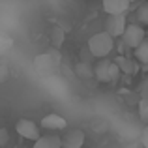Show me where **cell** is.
I'll list each match as a JSON object with an SVG mask.
<instances>
[{
  "mask_svg": "<svg viewBox=\"0 0 148 148\" xmlns=\"http://www.w3.org/2000/svg\"><path fill=\"white\" fill-rule=\"evenodd\" d=\"M34 146L36 148H60L62 146V139L58 137V135L51 133V135L36 139V141H34Z\"/></svg>",
  "mask_w": 148,
  "mask_h": 148,
  "instance_id": "9",
  "label": "cell"
},
{
  "mask_svg": "<svg viewBox=\"0 0 148 148\" xmlns=\"http://www.w3.org/2000/svg\"><path fill=\"white\" fill-rule=\"evenodd\" d=\"M133 51H135V58H137L139 64L148 66V38H145Z\"/></svg>",
  "mask_w": 148,
  "mask_h": 148,
  "instance_id": "11",
  "label": "cell"
},
{
  "mask_svg": "<svg viewBox=\"0 0 148 148\" xmlns=\"http://www.w3.org/2000/svg\"><path fill=\"white\" fill-rule=\"evenodd\" d=\"M8 143H10V133H8V130L0 127V146H6Z\"/></svg>",
  "mask_w": 148,
  "mask_h": 148,
  "instance_id": "15",
  "label": "cell"
},
{
  "mask_svg": "<svg viewBox=\"0 0 148 148\" xmlns=\"http://www.w3.org/2000/svg\"><path fill=\"white\" fill-rule=\"evenodd\" d=\"M114 49V38L105 30V32H98L88 40V53L96 58L107 56L111 51Z\"/></svg>",
  "mask_w": 148,
  "mask_h": 148,
  "instance_id": "1",
  "label": "cell"
},
{
  "mask_svg": "<svg viewBox=\"0 0 148 148\" xmlns=\"http://www.w3.org/2000/svg\"><path fill=\"white\" fill-rule=\"evenodd\" d=\"M15 130H17V133L21 135L23 139H28V141H36V139L41 137V135H40V127H38L32 120H28V118L17 120Z\"/></svg>",
  "mask_w": 148,
  "mask_h": 148,
  "instance_id": "5",
  "label": "cell"
},
{
  "mask_svg": "<svg viewBox=\"0 0 148 148\" xmlns=\"http://www.w3.org/2000/svg\"><path fill=\"white\" fill-rule=\"evenodd\" d=\"M131 6V0H103V10L107 13H126Z\"/></svg>",
  "mask_w": 148,
  "mask_h": 148,
  "instance_id": "8",
  "label": "cell"
},
{
  "mask_svg": "<svg viewBox=\"0 0 148 148\" xmlns=\"http://www.w3.org/2000/svg\"><path fill=\"white\" fill-rule=\"evenodd\" d=\"M114 62L118 64V68H120V71H122V73H133V69L137 68V64H135L131 58H127L126 54H122V53L114 58Z\"/></svg>",
  "mask_w": 148,
  "mask_h": 148,
  "instance_id": "10",
  "label": "cell"
},
{
  "mask_svg": "<svg viewBox=\"0 0 148 148\" xmlns=\"http://www.w3.org/2000/svg\"><path fill=\"white\" fill-rule=\"evenodd\" d=\"M145 38H146L145 28H143L141 25H137V23H135V25H127L126 30H124V34H122V41L126 43L127 49H135Z\"/></svg>",
  "mask_w": 148,
  "mask_h": 148,
  "instance_id": "4",
  "label": "cell"
},
{
  "mask_svg": "<svg viewBox=\"0 0 148 148\" xmlns=\"http://www.w3.org/2000/svg\"><path fill=\"white\" fill-rule=\"evenodd\" d=\"M139 116L145 124H148V98H143L139 103Z\"/></svg>",
  "mask_w": 148,
  "mask_h": 148,
  "instance_id": "14",
  "label": "cell"
},
{
  "mask_svg": "<svg viewBox=\"0 0 148 148\" xmlns=\"http://www.w3.org/2000/svg\"><path fill=\"white\" fill-rule=\"evenodd\" d=\"M84 145V133L81 130H73L69 133H66V137L62 139V146L66 148H81Z\"/></svg>",
  "mask_w": 148,
  "mask_h": 148,
  "instance_id": "7",
  "label": "cell"
},
{
  "mask_svg": "<svg viewBox=\"0 0 148 148\" xmlns=\"http://www.w3.org/2000/svg\"><path fill=\"white\" fill-rule=\"evenodd\" d=\"M120 68L114 60H109V58H101L98 64L94 66V77L99 81V83H112V81L118 79L120 75Z\"/></svg>",
  "mask_w": 148,
  "mask_h": 148,
  "instance_id": "2",
  "label": "cell"
},
{
  "mask_svg": "<svg viewBox=\"0 0 148 148\" xmlns=\"http://www.w3.org/2000/svg\"><path fill=\"white\" fill-rule=\"evenodd\" d=\"M141 143L148 148V124L145 126V130H143V133H141Z\"/></svg>",
  "mask_w": 148,
  "mask_h": 148,
  "instance_id": "16",
  "label": "cell"
},
{
  "mask_svg": "<svg viewBox=\"0 0 148 148\" xmlns=\"http://www.w3.org/2000/svg\"><path fill=\"white\" fill-rule=\"evenodd\" d=\"M131 2H137V0H131Z\"/></svg>",
  "mask_w": 148,
  "mask_h": 148,
  "instance_id": "18",
  "label": "cell"
},
{
  "mask_svg": "<svg viewBox=\"0 0 148 148\" xmlns=\"http://www.w3.org/2000/svg\"><path fill=\"white\" fill-rule=\"evenodd\" d=\"M126 26H127L126 13H109L107 15V21H105V30H107L112 38H122Z\"/></svg>",
  "mask_w": 148,
  "mask_h": 148,
  "instance_id": "3",
  "label": "cell"
},
{
  "mask_svg": "<svg viewBox=\"0 0 148 148\" xmlns=\"http://www.w3.org/2000/svg\"><path fill=\"white\" fill-rule=\"evenodd\" d=\"M8 79V66H0V83Z\"/></svg>",
  "mask_w": 148,
  "mask_h": 148,
  "instance_id": "17",
  "label": "cell"
},
{
  "mask_svg": "<svg viewBox=\"0 0 148 148\" xmlns=\"http://www.w3.org/2000/svg\"><path fill=\"white\" fill-rule=\"evenodd\" d=\"M137 21L141 23V25L148 26V4H143L137 10Z\"/></svg>",
  "mask_w": 148,
  "mask_h": 148,
  "instance_id": "13",
  "label": "cell"
},
{
  "mask_svg": "<svg viewBox=\"0 0 148 148\" xmlns=\"http://www.w3.org/2000/svg\"><path fill=\"white\" fill-rule=\"evenodd\" d=\"M75 71H77V75H79L81 79H90V77H94V69H92V66L88 64L86 60L79 62L77 68H75Z\"/></svg>",
  "mask_w": 148,
  "mask_h": 148,
  "instance_id": "12",
  "label": "cell"
},
{
  "mask_svg": "<svg viewBox=\"0 0 148 148\" xmlns=\"http://www.w3.org/2000/svg\"><path fill=\"white\" fill-rule=\"evenodd\" d=\"M66 126H68L66 118L60 116V114H54V112L45 114L43 118H41V127L51 130V131H62V130H66Z\"/></svg>",
  "mask_w": 148,
  "mask_h": 148,
  "instance_id": "6",
  "label": "cell"
}]
</instances>
